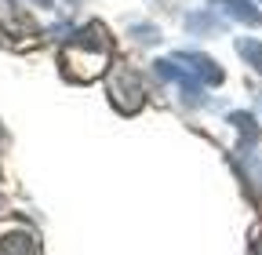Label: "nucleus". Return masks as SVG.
<instances>
[{
  "label": "nucleus",
  "instance_id": "obj_1",
  "mask_svg": "<svg viewBox=\"0 0 262 255\" xmlns=\"http://www.w3.org/2000/svg\"><path fill=\"white\" fill-rule=\"evenodd\" d=\"M106 62H110V40H106V33H102V26H98V22L77 29V37L62 48V70H66V77L80 80V84L102 77Z\"/></svg>",
  "mask_w": 262,
  "mask_h": 255
},
{
  "label": "nucleus",
  "instance_id": "obj_2",
  "mask_svg": "<svg viewBox=\"0 0 262 255\" xmlns=\"http://www.w3.org/2000/svg\"><path fill=\"white\" fill-rule=\"evenodd\" d=\"M106 91H110V102L120 110V113H135L139 106H142V84H139V73H131V70H113L110 73V84H106Z\"/></svg>",
  "mask_w": 262,
  "mask_h": 255
},
{
  "label": "nucleus",
  "instance_id": "obj_3",
  "mask_svg": "<svg viewBox=\"0 0 262 255\" xmlns=\"http://www.w3.org/2000/svg\"><path fill=\"white\" fill-rule=\"evenodd\" d=\"M153 66H157V73H160L164 80L179 84L182 99H186L189 106H204V84L189 73V66H182V58H157Z\"/></svg>",
  "mask_w": 262,
  "mask_h": 255
},
{
  "label": "nucleus",
  "instance_id": "obj_4",
  "mask_svg": "<svg viewBox=\"0 0 262 255\" xmlns=\"http://www.w3.org/2000/svg\"><path fill=\"white\" fill-rule=\"evenodd\" d=\"M175 58H182L186 66H189V73L201 80L204 88H215V84H222L226 80V73H222V66L215 58H208V55H201V51H179Z\"/></svg>",
  "mask_w": 262,
  "mask_h": 255
},
{
  "label": "nucleus",
  "instance_id": "obj_5",
  "mask_svg": "<svg viewBox=\"0 0 262 255\" xmlns=\"http://www.w3.org/2000/svg\"><path fill=\"white\" fill-rule=\"evenodd\" d=\"M0 255H40V241L29 230H8L0 233Z\"/></svg>",
  "mask_w": 262,
  "mask_h": 255
},
{
  "label": "nucleus",
  "instance_id": "obj_6",
  "mask_svg": "<svg viewBox=\"0 0 262 255\" xmlns=\"http://www.w3.org/2000/svg\"><path fill=\"white\" fill-rule=\"evenodd\" d=\"M222 11L229 15V18H237V22H244V26H262V11L251 4V0H222Z\"/></svg>",
  "mask_w": 262,
  "mask_h": 255
},
{
  "label": "nucleus",
  "instance_id": "obj_7",
  "mask_svg": "<svg viewBox=\"0 0 262 255\" xmlns=\"http://www.w3.org/2000/svg\"><path fill=\"white\" fill-rule=\"evenodd\" d=\"M229 124L241 132V150H248V146L258 142V124H255L251 113H229Z\"/></svg>",
  "mask_w": 262,
  "mask_h": 255
},
{
  "label": "nucleus",
  "instance_id": "obj_8",
  "mask_svg": "<svg viewBox=\"0 0 262 255\" xmlns=\"http://www.w3.org/2000/svg\"><path fill=\"white\" fill-rule=\"evenodd\" d=\"M237 55L248 62L255 73H262V40H251V37H241L237 40Z\"/></svg>",
  "mask_w": 262,
  "mask_h": 255
},
{
  "label": "nucleus",
  "instance_id": "obj_9",
  "mask_svg": "<svg viewBox=\"0 0 262 255\" xmlns=\"http://www.w3.org/2000/svg\"><path fill=\"white\" fill-rule=\"evenodd\" d=\"M131 33H135V40H142V44H157V40H160L157 26H135Z\"/></svg>",
  "mask_w": 262,
  "mask_h": 255
},
{
  "label": "nucleus",
  "instance_id": "obj_10",
  "mask_svg": "<svg viewBox=\"0 0 262 255\" xmlns=\"http://www.w3.org/2000/svg\"><path fill=\"white\" fill-rule=\"evenodd\" d=\"M33 4H37V8H51V4H55V0H33Z\"/></svg>",
  "mask_w": 262,
  "mask_h": 255
},
{
  "label": "nucleus",
  "instance_id": "obj_11",
  "mask_svg": "<svg viewBox=\"0 0 262 255\" xmlns=\"http://www.w3.org/2000/svg\"><path fill=\"white\" fill-rule=\"evenodd\" d=\"M258 106H262V91H258Z\"/></svg>",
  "mask_w": 262,
  "mask_h": 255
},
{
  "label": "nucleus",
  "instance_id": "obj_12",
  "mask_svg": "<svg viewBox=\"0 0 262 255\" xmlns=\"http://www.w3.org/2000/svg\"><path fill=\"white\" fill-rule=\"evenodd\" d=\"M0 139H4V128H0Z\"/></svg>",
  "mask_w": 262,
  "mask_h": 255
},
{
  "label": "nucleus",
  "instance_id": "obj_13",
  "mask_svg": "<svg viewBox=\"0 0 262 255\" xmlns=\"http://www.w3.org/2000/svg\"><path fill=\"white\" fill-rule=\"evenodd\" d=\"M258 4H262V0H258Z\"/></svg>",
  "mask_w": 262,
  "mask_h": 255
}]
</instances>
